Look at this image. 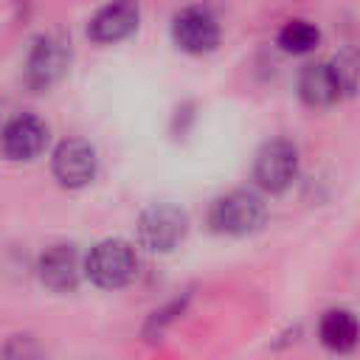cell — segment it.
Wrapping results in <instances>:
<instances>
[{"mask_svg": "<svg viewBox=\"0 0 360 360\" xmlns=\"http://www.w3.org/2000/svg\"><path fill=\"white\" fill-rule=\"evenodd\" d=\"M186 301H188V295H186L183 301L177 298V301H172V304H169L166 309H160V312H155V315L149 318V323H146V335H149V338H155V335H160V332H163V326H166V323H169V321H172L174 315H180V312H183V307H186Z\"/></svg>", "mask_w": 360, "mask_h": 360, "instance_id": "9a60e30c", "label": "cell"}, {"mask_svg": "<svg viewBox=\"0 0 360 360\" xmlns=\"http://www.w3.org/2000/svg\"><path fill=\"white\" fill-rule=\"evenodd\" d=\"M267 219L264 200L250 188H233L208 208V228L222 236H250Z\"/></svg>", "mask_w": 360, "mask_h": 360, "instance_id": "7a4b0ae2", "label": "cell"}, {"mask_svg": "<svg viewBox=\"0 0 360 360\" xmlns=\"http://www.w3.org/2000/svg\"><path fill=\"white\" fill-rule=\"evenodd\" d=\"M37 276L42 287H48L51 292H73L84 276L76 245L59 242V245L45 248L37 259Z\"/></svg>", "mask_w": 360, "mask_h": 360, "instance_id": "30bf717a", "label": "cell"}, {"mask_svg": "<svg viewBox=\"0 0 360 360\" xmlns=\"http://www.w3.org/2000/svg\"><path fill=\"white\" fill-rule=\"evenodd\" d=\"M172 39L183 53H211L219 45V22L205 6H186L172 17Z\"/></svg>", "mask_w": 360, "mask_h": 360, "instance_id": "8992f818", "label": "cell"}, {"mask_svg": "<svg viewBox=\"0 0 360 360\" xmlns=\"http://www.w3.org/2000/svg\"><path fill=\"white\" fill-rule=\"evenodd\" d=\"M298 174V146L287 138H273L253 158V180L267 194H281Z\"/></svg>", "mask_w": 360, "mask_h": 360, "instance_id": "5b68a950", "label": "cell"}, {"mask_svg": "<svg viewBox=\"0 0 360 360\" xmlns=\"http://www.w3.org/2000/svg\"><path fill=\"white\" fill-rule=\"evenodd\" d=\"M318 338L332 352H352L357 346V318L352 309H329L318 323Z\"/></svg>", "mask_w": 360, "mask_h": 360, "instance_id": "7c38bea8", "label": "cell"}, {"mask_svg": "<svg viewBox=\"0 0 360 360\" xmlns=\"http://www.w3.org/2000/svg\"><path fill=\"white\" fill-rule=\"evenodd\" d=\"M298 96L307 107H332L343 90L338 84V76L332 70V62H309L298 73Z\"/></svg>", "mask_w": 360, "mask_h": 360, "instance_id": "8fae6325", "label": "cell"}, {"mask_svg": "<svg viewBox=\"0 0 360 360\" xmlns=\"http://www.w3.org/2000/svg\"><path fill=\"white\" fill-rule=\"evenodd\" d=\"M141 270V259L132 242L127 239H101L90 248L82 262V273L101 290H121L135 281Z\"/></svg>", "mask_w": 360, "mask_h": 360, "instance_id": "6da1fadb", "label": "cell"}, {"mask_svg": "<svg viewBox=\"0 0 360 360\" xmlns=\"http://www.w3.org/2000/svg\"><path fill=\"white\" fill-rule=\"evenodd\" d=\"M318 42H321V31H318L312 22H307V20H290V22L278 31V45H281V51L295 53V56L315 51Z\"/></svg>", "mask_w": 360, "mask_h": 360, "instance_id": "4fadbf2b", "label": "cell"}, {"mask_svg": "<svg viewBox=\"0 0 360 360\" xmlns=\"http://www.w3.org/2000/svg\"><path fill=\"white\" fill-rule=\"evenodd\" d=\"M135 231H138L141 248H146L152 253H169L186 239L188 217L183 208H177L172 202H155L141 211Z\"/></svg>", "mask_w": 360, "mask_h": 360, "instance_id": "277c9868", "label": "cell"}, {"mask_svg": "<svg viewBox=\"0 0 360 360\" xmlns=\"http://www.w3.org/2000/svg\"><path fill=\"white\" fill-rule=\"evenodd\" d=\"M70 62H73L70 39H65L62 34H39L31 42L28 56L22 62V82L31 93H45L65 79Z\"/></svg>", "mask_w": 360, "mask_h": 360, "instance_id": "3957f363", "label": "cell"}, {"mask_svg": "<svg viewBox=\"0 0 360 360\" xmlns=\"http://www.w3.org/2000/svg\"><path fill=\"white\" fill-rule=\"evenodd\" d=\"M138 22H141L138 0H110L90 17L87 37L96 45H115L129 34H135Z\"/></svg>", "mask_w": 360, "mask_h": 360, "instance_id": "9c48e42d", "label": "cell"}, {"mask_svg": "<svg viewBox=\"0 0 360 360\" xmlns=\"http://www.w3.org/2000/svg\"><path fill=\"white\" fill-rule=\"evenodd\" d=\"M51 172L62 188H84L98 172L96 146L84 138H68L53 149Z\"/></svg>", "mask_w": 360, "mask_h": 360, "instance_id": "52a82bcc", "label": "cell"}, {"mask_svg": "<svg viewBox=\"0 0 360 360\" xmlns=\"http://www.w3.org/2000/svg\"><path fill=\"white\" fill-rule=\"evenodd\" d=\"M332 70L338 76V84H340L343 96H352L354 87H357V56H354V51H340L332 59Z\"/></svg>", "mask_w": 360, "mask_h": 360, "instance_id": "5bb4252c", "label": "cell"}, {"mask_svg": "<svg viewBox=\"0 0 360 360\" xmlns=\"http://www.w3.org/2000/svg\"><path fill=\"white\" fill-rule=\"evenodd\" d=\"M48 146V124L31 112L14 115L0 132V152L11 163H28Z\"/></svg>", "mask_w": 360, "mask_h": 360, "instance_id": "ba28073f", "label": "cell"}]
</instances>
